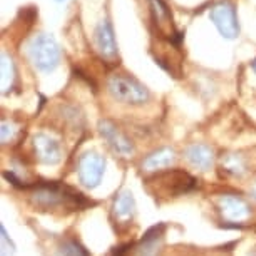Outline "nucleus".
<instances>
[{"mask_svg": "<svg viewBox=\"0 0 256 256\" xmlns=\"http://www.w3.org/2000/svg\"><path fill=\"white\" fill-rule=\"evenodd\" d=\"M30 201L34 206L40 208V210L66 208V210L77 211L92 204L89 200H86L82 192L72 190L70 186L60 184V182H38V184H34Z\"/></svg>", "mask_w": 256, "mask_h": 256, "instance_id": "1", "label": "nucleus"}, {"mask_svg": "<svg viewBox=\"0 0 256 256\" xmlns=\"http://www.w3.org/2000/svg\"><path fill=\"white\" fill-rule=\"evenodd\" d=\"M27 57L38 72L52 74L60 66L62 52L57 40L52 36L37 34L27 44Z\"/></svg>", "mask_w": 256, "mask_h": 256, "instance_id": "2", "label": "nucleus"}, {"mask_svg": "<svg viewBox=\"0 0 256 256\" xmlns=\"http://www.w3.org/2000/svg\"><path fill=\"white\" fill-rule=\"evenodd\" d=\"M108 90L114 100L129 106H144L151 99V92L142 82L128 74H116L108 80Z\"/></svg>", "mask_w": 256, "mask_h": 256, "instance_id": "3", "label": "nucleus"}, {"mask_svg": "<svg viewBox=\"0 0 256 256\" xmlns=\"http://www.w3.org/2000/svg\"><path fill=\"white\" fill-rule=\"evenodd\" d=\"M106 174V158L98 151L84 152L77 162V178L79 182L88 190H96L100 186Z\"/></svg>", "mask_w": 256, "mask_h": 256, "instance_id": "4", "label": "nucleus"}, {"mask_svg": "<svg viewBox=\"0 0 256 256\" xmlns=\"http://www.w3.org/2000/svg\"><path fill=\"white\" fill-rule=\"evenodd\" d=\"M210 18L212 26L218 28L220 36L226 40H236L240 37V22L236 7L231 2H218L211 7Z\"/></svg>", "mask_w": 256, "mask_h": 256, "instance_id": "5", "label": "nucleus"}, {"mask_svg": "<svg viewBox=\"0 0 256 256\" xmlns=\"http://www.w3.org/2000/svg\"><path fill=\"white\" fill-rule=\"evenodd\" d=\"M99 134L102 136V139L108 142V146L112 149L116 154H119L120 158H129L134 154V144L120 129L116 126L112 120L102 119L99 120Z\"/></svg>", "mask_w": 256, "mask_h": 256, "instance_id": "6", "label": "nucleus"}, {"mask_svg": "<svg viewBox=\"0 0 256 256\" xmlns=\"http://www.w3.org/2000/svg\"><path fill=\"white\" fill-rule=\"evenodd\" d=\"M156 181H161L159 184L168 194L171 196H181L186 192L192 191L196 188V180L192 178L190 172L181 171V169H174L171 172H164L159 174L158 178H154Z\"/></svg>", "mask_w": 256, "mask_h": 256, "instance_id": "7", "label": "nucleus"}, {"mask_svg": "<svg viewBox=\"0 0 256 256\" xmlns=\"http://www.w3.org/2000/svg\"><path fill=\"white\" fill-rule=\"evenodd\" d=\"M94 44L96 49L102 59L112 60L118 57V42H116V34L112 22L109 18H102L94 28Z\"/></svg>", "mask_w": 256, "mask_h": 256, "instance_id": "8", "label": "nucleus"}, {"mask_svg": "<svg viewBox=\"0 0 256 256\" xmlns=\"http://www.w3.org/2000/svg\"><path fill=\"white\" fill-rule=\"evenodd\" d=\"M34 151L38 161L47 166H56L62 161L60 142L46 132H38L34 136Z\"/></svg>", "mask_w": 256, "mask_h": 256, "instance_id": "9", "label": "nucleus"}, {"mask_svg": "<svg viewBox=\"0 0 256 256\" xmlns=\"http://www.w3.org/2000/svg\"><path fill=\"white\" fill-rule=\"evenodd\" d=\"M220 211L223 218L230 223H243L250 218L251 210L243 198L236 194H223L218 200Z\"/></svg>", "mask_w": 256, "mask_h": 256, "instance_id": "10", "label": "nucleus"}, {"mask_svg": "<svg viewBox=\"0 0 256 256\" xmlns=\"http://www.w3.org/2000/svg\"><path fill=\"white\" fill-rule=\"evenodd\" d=\"M164 230H166V226L162 223L149 228L148 233L139 241L138 248L134 251V256H159L161 254L162 244H164Z\"/></svg>", "mask_w": 256, "mask_h": 256, "instance_id": "11", "label": "nucleus"}, {"mask_svg": "<svg viewBox=\"0 0 256 256\" xmlns=\"http://www.w3.org/2000/svg\"><path fill=\"white\" fill-rule=\"evenodd\" d=\"M184 158L192 168L200 169V171H210L214 164V152L208 144L202 142L191 144L184 151Z\"/></svg>", "mask_w": 256, "mask_h": 256, "instance_id": "12", "label": "nucleus"}, {"mask_svg": "<svg viewBox=\"0 0 256 256\" xmlns=\"http://www.w3.org/2000/svg\"><path fill=\"white\" fill-rule=\"evenodd\" d=\"M136 214V200L131 191H120L114 198L112 202V216L119 223H131Z\"/></svg>", "mask_w": 256, "mask_h": 256, "instance_id": "13", "label": "nucleus"}, {"mask_svg": "<svg viewBox=\"0 0 256 256\" xmlns=\"http://www.w3.org/2000/svg\"><path fill=\"white\" fill-rule=\"evenodd\" d=\"M176 161V152L171 148H159L152 151L149 156L142 161V169L149 172H156L168 169L172 162Z\"/></svg>", "mask_w": 256, "mask_h": 256, "instance_id": "14", "label": "nucleus"}, {"mask_svg": "<svg viewBox=\"0 0 256 256\" xmlns=\"http://www.w3.org/2000/svg\"><path fill=\"white\" fill-rule=\"evenodd\" d=\"M0 70H2V94L6 96L8 94L10 90L14 89L16 86V80H17V67H16V62L10 56L7 54L6 50L2 52L0 56Z\"/></svg>", "mask_w": 256, "mask_h": 256, "instance_id": "15", "label": "nucleus"}, {"mask_svg": "<svg viewBox=\"0 0 256 256\" xmlns=\"http://www.w3.org/2000/svg\"><path fill=\"white\" fill-rule=\"evenodd\" d=\"M221 166L231 176L240 178L246 172V161L240 154H228V156H224L223 161H221Z\"/></svg>", "mask_w": 256, "mask_h": 256, "instance_id": "16", "label": "nucleus"}, {"mask_svg": "<svg viewBox=\"0 0 256 256\" xmlns=\"http://www.w3.org/2000/svg\"><path fill=\"white\" fill-rule=\"evenodd\" d=\"M154 24H166L171 20V10L164 0H149Z\"/></svg>", "mask_w": 256, "mask_h": 256, "instance_id": "17", "label": "nucleus"}, {"mask_svg": "<svg viewBox=\"0 0 256 256\" xmlns=\"http://www.w3.org/2000/svg\"><path fill=\"white\" fill-rule=\"evenodd\" d=\"M57 256H90L89 251L76 240H66L57 250Z\"/></svg>", "mask_w": 256, "mask_h": 256, "instance_id": "18", "label": "nucleus"}, {"mask_svg": "<svg viewBox=\"0 0 256 256\" xmlns=\"http://www.w3.org/2000/svg\"><path fill=\"white\" fill-rule=\"evenodd\" d=\"M0 233H2V256H12L16 253V244L10 240V236L7 234L6 226H0Z\"/></svg>", "mask_w": 256, "mask_h": 256, "instance_id": "19", "label": "nucleus"}, {"mask_svg": "<svg viewBox=\"0 0 256 256\" xmlns=\"http://www.w3.org/2000/svg\"><path fill=\"white\" fill-rule=\"evenodd\" d=\"M16 134H17V126L4 119L2 120V144H8L10 141H14Z\"/></svg>", "mask_w": 256, "mask_h": 256, "instance_id": "20", "label": "nucleus"}, {"mask_svg": "<svg viewBox=\"0 0 256 256\" xmlns=\"http://www.w3.org/2000/svg\"><path fill=\"white\" fill-rule=\"evenodd\" d=\"M129 248H131V244H122V246H118V248H114L110 251L109 256H126L128 254Z\"/></svg>", "mask_w": 256, "mask_h": 256, "instance_id": "21", "label": "nucleus"}, {"mask_svg": "<svg viewBox=\"0 0 256 256\" xmlns=\"http://www.w3.org/2000/svg\"><path fill=\"white\" fill-rule=\"evenodd\" d=\"M251 69H253V72L256 74V57H254L253 60H251Z\"/></svg>", "mask_w": 256, "mask_h": 256, "instance_id": "22", "label": "nucleus"}, {"mask_svg": "<svg viewBox=\"0 0 256 256\" xmlns=\"http://www.w3.org/2000/svg\"><path fill=\"white\" fill-rule=\"evenodd\" d=\"M251 196H253V200L256 201V184L253 186V190H251Z\"/></svg>", "mask_w": 256, "mask_h": 256, "instance_id": "23", "label": "nucleus"}, {"mask_svg": "<svg viewBox=\"0 0 256 256\" xmlns=\"http://www.w3.org/2000/svg\"><path fill=\"white\" fill-rule=\"evenodd\" d=\"M57 4H62V2H66V0H56Z\"/></svg>", "mask_w": 256, "mask_h": 256, "instance_id": "24", "label": "nucleus"}]
</instances>
